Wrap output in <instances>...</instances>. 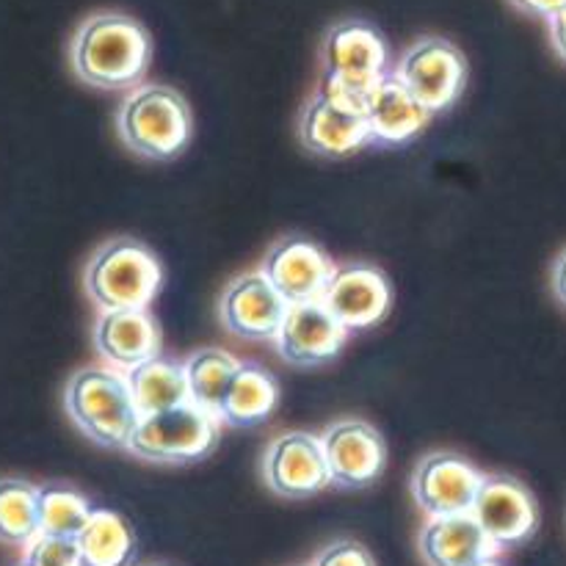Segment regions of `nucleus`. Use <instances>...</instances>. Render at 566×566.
Masks as SVG:
<instances>
[{"label":"nucleus","mask_w":566,"mask_h":566,"mask_svg":"<svg viewBox=\"0 0 566 566\" xmlns=\"http://www.w3.org/2000/svg\"><path fill=\"white\" fill-rule=\"evenodd\" d=\"M153 61L149 31L130 14L99 11L86 17L70 42L72 72L97 88H130L142 83Z\"/></svg>","instance_id":"1"},{"label":"nucleus","mask_w":566,"mask_h":566,"mask_svg":"<svg viewBox=\"0 0 566 566\" xmlns=\"http://www.w3.org/2000/svg\"><path fill=\"white\" fill-rule=\"evenodd\" d=\"M64 409L88 440L114 451H127L142 420L127 374L116 368L75 370L64 387Z\"/></svg>","instance_id":"2"},{"label":"nucleus","mask_w":566,"mask_h":566,"mask_svg":"<svg viewBox=\"0 0 566 566\" xmlns=\"http://www.w3.org/2000/svg\"><path fill=\"white\" fill-rule=\"evenodd\" d=\"M116 130L130 153L147 160H171L191 144V105L177 88L142 83L119 105Z\"/></svg>","instance_id":"3"},{"label":"nucleus","mask_w":566,"mask_h":566,"mask_svg":"<svg viewBox=\"0 0 566 566\" xmlns=\"http://www.w3.org/2000/svg\"><path fill=\"white\" fill-rule=\"evenodd\" d=\"M385 36L365 20H340L324 39V86L321 92L348 108L365 111L370 94L387 75Z\"/></svg>","instance_id":"4"},{"label":"nucleus","mask_w":566,"mask_h":566,"mask_svg":"<svg viewBox=\"0 0 566 566\" xmlns=\"http://www.w3.org/2000/svg\"><path fill=\"white\" fill-rule=\"evenodd\" d=\"M164 285V269L147 243L114 238L92 254L83 287L99 310H149Z\"/></svg>","instance_id":"5"},{"label":"nucleus","mask_w":566,"mask_h":566,"mask_svg":"<svg viewBox=\"0 0 566 566\" xmlns=\"http://www.w3.org/2000/svg\"><path fill=\"white\" fill-rule=\"evenodd\" d=\"M221 418L199 403L186 401L164 412L142 415L127 451L144 462H202L219 448Z\"/></svg>","instance_id":"6"},{"label":"nucleus","mask_w":566,"mask_h":566,"mask_svg":"<svg viewBox=\"0 0 566 566\" xmlns=\"http://www.w3.org/2000/svg\"><path fill=\"white\" fill-rule=\"evenodd\" d=\"M396 77L412 92V97L431 114L451 108L468 83V61L464 53L442 36L418 39L398 59Z\"/></svg>","instance_id":"7"},{"label":"nucleus","mask_w":566,"mask_h":566,"mask_svg":"<svg viewBox=\"0 0 566 566\" xmlns=\"http://www.w3.org/2000/svg\"><path fill=\"white\" fill-rule=\"evenodd\" d=\"M263 481L276 497L307 501L332 484L324 442L318 434L287 431L274 437L263 453Z\"/></svg>","instance_id":"8"},{"label":"nucleus","mask_w":566,"mask_h":566,"mask_svg":"<svg viewBox=\"0 0 566 566\" xmlns=\"http://www.w3.org/2000/svg\"><path fill=\"white\" fill-rule=\"evenodd\" d=\"M473 517L497 551L525 545L539 531V503L514 475H484L473 503Z\"/></svg>","instance_id":"9"},{"label":"nucleus","mask_w":566,"mask_h":566,"mask_svg":"<svg viewBox=\"0 0 566 566\" xmlns=\"http://www.w3.org/2000/svg\"><path fill=\"white\" fill-rule=\"evenodd\" d=\"M260 271L269 276L287 304H304L324 302L337 265L315 241L304 235H287L265 252Z\"/></svg>","instance_id":"10"},{"label":"nucleus","mask_w":566,"mask_h":566,"mask_svg":"<svg viewBox=\"0 0 566 566\" xmlns=\"http://www.w3.org/2000/svg\"><path fill=\"white\" fill-rule=\"evenodd\" d=\"M484 473L451 451L429 453L412 473V497L429 517L473 512Z\"/></svg>","instance_id":"11"},{"label":"nucleus","mask_w":566,"mask_h":566,"mask_svg":"<svg viewBox=\"0 0 566 566\" xmlns=\"http://www.w3.org/2000/svg\"><path fill=\"white\" fill-rule=\"evenodd\" d=\"M321 442H324L332 484L343 486V490H365L385 473V437L365 420H337L321 434Z\"/></svg>","instance_id":"12"},{"label":"nucleus","mask_w":566,"mask_h":566,"mask_svg":"<svg viewBox=\"0 0 566 566\" xmlns=\"http://www.w3.org/2000/svg\"><path fill=\"white\" fill-rule=\"evenodd\" d=\"M291 304L280 296L263 271L241 274L224 287L219 318L241 340H276Z\"/></svg>","instance_id":"13"},{"label":"nucleus","mask_w":566,"mask_h":566,"mask_svg":"<svg viewBox=\"0 0 566 566\" xmlns=\"http://www.w3.org/2000/svg\"><path fill=\"white\" fill-rule=\"evenodd\" d=\"M324 304L348 332H363L381 324L392 307L390 280L374 263L337 265Z\"/></svg>","instance_id":"14"},{"label":"nucleus","mask_w":566,"mask_h":566,"mask_svg":"<svg viewBox=\"0 0 566 566\" xmlns=\"http://www.w3.org/2000/svg\"><path fill=\"white\" fill-rule=\"evenodd\" d=\"M348 335L352 332L329 313L324 302L291 304L276 335V348L280 357L296 368H318L343 352Z\"/></svg>","instance_id":"15"},{"label":"nucleus","mask_w":566,"mask_h":566,"mask_svg":"<svg viewBox=\"0 0 566 566\" xmlns=\"http://www.w3.org/2000/svg\"><path fill=\"white\" fill-rule=\"evenodd\" d=\"M298 138L304 147L321 158H348L363 147L374 144L365 111L348 108L337 99L315 94L298 119Z\"/></svg>","instance_id":"16"},{"label":"nucleus","mask_w":566,"mask_h":566,"mask_svg":"<svg viewBox=\"0 0 566 566\" xmlns=\"http://www.w3.org/2000/svg\"><path fill=\"white\" fill-rule=\"evenodd\" d=\"M94 346L111 368L127 374L147 359L158 357L164 335L149 310H99L94 324Z\"/></svg>","instance_id":"17"},{"label":"nucleus","mask_w":566,"mask_h":566,"mask_svg":"<svg viewBox=\"0 0 566 566\" xmlns=\"http://www.w3.org/2000/svg\"><path fill=\"white\" fill-rule=\"evenodd\" d=\"M497 553L473 512L431 517L420 534V556L429 566H475Z\"/></svg>","instance_id":"18"},{"label":"nucleus","mask_w":566,"mask_h":566,"mask_svg":"<svg viewBox=\"0 0 566 566\" xmlns=\"http://www.w3.org/2000/svg\"><path fill=\"white\" fill-rule=\"evenodd\" d=\"M365 116H368L374 144H403L418 136L434 114L412 97L396 72H387L370 94Z\"/></svg>","instance_id":"19"},{"label":"nucleus","mask_w":566,"mask_h":566,"mask_svg":"<svg viewBox=\"0 0 566 566\" xmlns=\"http://www.w3.org/2000/svg\"><path fill=\"white\" fill-rule=\"evenodd\" d=\"M280 379L258 363H241L230 390L219 407L221 423L232 429H252L265 423L280 407Z\"/></svg>","instance_id":"20"},{"label":"nucleus","mask_w":566,"mask_h":566,"mask_svg":"<svg viewBox=\"0 0 566 566\" xmlns=\"http://www.w3.org/2000/svg\"><path fill=\"white\" fill-rule=\"evenodd\" d=\"M83 566H130L136 562V531L111 509H94L77 534Z\"/></svg>","instance_id":"21"},{"label":"nucleus","mask_w":566,"mask_h":566,"mask_svg":"<svg viewBox=\"0 0 566 566\" xmlns=\"http://www.w3.org/2000/svg\"><path fill=\"white\" fill-rule=\"evenodd\" d=\"M127 381H130L133 398H136V407L142 415L164 412V409L191 401L186 365L160 357V354L142 363L138 368L127 370Z\"/></svg>","instance_id":"22"},{"label":"nucleus","mask_w":566,"mask_h":566,"mask_svg":"<svg viewBox=\"0 0 566 566\" xmlns=\"http://www.w3.org/2000/svg\"><path fill=\"white\" fill-rule=\"evenodd\" d=\"M182 365H186L191 401L219 415L221 401H224L232 376L238 374L241 363L224 348H199Z\"/></svg>","instance_id":"23"},{"label":"nucleus","mask_w":566,"mask_h":566,"mask_svg":"<svg viewBox=\"0 0 566 566\" xmlns=\"http://www.w3.org/2000/svg\"><path fill=\"white\" fill-rule=\"evenodd\" d=\"M39 536V486L22 479H0V542L31 545Z\"/></svg>","instance_id":"24"},{"label":"nucleus","mask_w":566,"mask_h":566,"mask_svg":"<svg viewBox=\"0 0 566 566\" xmlns=\"http://www.w3.org/2000/svg\"><path fill=\"white\" fill-rule=\"evenodd\" d=\"M92 512V503L72 486L50 484L39 490V534L77 539Z\"/></svg>","instance_id":"25"},{"label":"nucleus","mask_w":566,"mask_h":566,"mask_svg":"<svg viewBox=\"0 0 566 566\" xmlns=\"http://www.w3.org/2000/svg\"><path fill=\"white\" fill-rule=\"evenodd\" d=\"M25 566H83L81 547H77V539H70V536L39 534L28 545Z\"/></svg>","instance_id":"26"},{"label":"nucleus","mask_w":566,"mask_h":566,"mask_svg":"<svg viewBox=\"0 0 566 566\" xmlns=\"http://www.w3.org/2000/svg\"><path fill=\"white\" fill-rule=\"evenodd\" d=\"M313 566H376L374 556L365 545L354 539H340V542H332L329 547L315 556Z\"/></svg>","instance_id":"27"},{"label":"nucleus","mask_w":566,"mask_h":566,"mask_svg":"<svg viewBox=\"0 0 566 566\" xmlns=\"http://www.w3.org/2000/svg\"><path fill=\"white\" fill-rule=\"evenodd\" d=\"M509 3H512L514 9L525 11V14L545 17V20H551L553 14H558V11L564 9L566 0H509Z\"/></svg>","instance_id":"28"},{"label":"nucleus","mask_w":566,"mask_h":566,"mask_svg":"<svg viewBox=\"0 0 566 566\" xmlns=\"http://www.w3.org/2000/svg\"><path fill=\"white\" fill-rule=\"evenodd\" d=\"M547 25H551L553 50L558 53V59L566 61V6L558 11V14H553L551 20H547Z\"/></svg>","instance_id":"29"},{"label":"nucleus","mask_w":566,"mask_h":566,"mask_svg":"<svg viewBox=\"0 0 566 566\" xmlns=\"http://www.w3.org/2000/svg\"><path fill=\"white\" fill-rule=\"evenodd\" d=\"M553 293H556L558 302L566 304V249L553 263Z\"/></svg>","instance_id":"30"},{"label":"nucleus","mask_w":566,"mask_h":566,"mask_svg":"<svg viewBox=\"0 0 566 566\" xmlns=\"http://www.w3.org/2000/svg\"><path fill=\"white\" fill-rule=\"evenodd\" d=\"M475 566H503L501 562H495V558H484V562H479V564H475Z\"/></svg>","instance_id":"31"},{"label":"nucleus","mask_w":566,"mask_h":566,"mask_svg":"<svg viewBox=\"0 0 566 566\" xmlns=\"http://www.w3.org/2000/svg\"><path fill=\"white\" fill-rule=\"evenodd\" d=\"M155 566H166V564H155Z\"/></svg>","instance_id":"32"}]
</instances>
